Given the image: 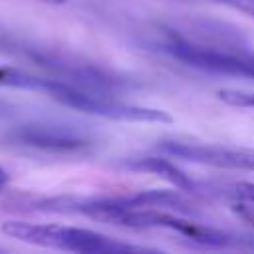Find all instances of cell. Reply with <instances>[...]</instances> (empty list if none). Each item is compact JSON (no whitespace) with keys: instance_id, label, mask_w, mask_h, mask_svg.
<instances>
[{"instance_id":"1","label":"cell","mask_w":254,"mask_h":254,"mask_svg":"<svg viewBox=\"0 0 254 254\" xmlns=\"http://www.w3.org/2000/svg\"><path fill=\"white\" fill-rule=\"evenodd\" d=\"M155 48L196 69L254 79V48L240 30L208 20L183 18L157 28Z\"/></svg>"},{"instance_id":"2","label":"cell","mask_w":254,"mask_h":254,"mask_svg":"<svg viewBox=\"0 0 254 254\" xmlns=\"http://www.w3.org/2000/svg\"><path fill=\"white\" fill-rule=\"evenodd\" d=\"M2 234L42 248L65 250V252H81V254H95V252H127V250H147L145 246H137L131 242H121L113 236L79 228L67 224H54V222H28L20 218H8L0 224Z\"/></svg>"},{"instance_id":"3","label":"cell","mask_w":254,"mask_h":254,"mask_svg":"<svg viewBox=\"0 0 254 254\" xmlns=\"http://www.w3.org/2000/svg\"><path fill=\"white\" fill-rule=\"evenodd\" d=\"M8 137L14 145H22L52 155H85L95 147L93 139L87 133L71 125H56V123L22 125L16 127Z\"/></svg>"},{"instance_id":"4","label":"cell","mask_w":254,"mask_h":254,"mask_svg":"<svg viewBox=\"0 0 254 254\" xmlns=\"http://www.w3.org/2000/svg\"><path fill=\"white\" fill-rule=\"evenodd\" d=\"M157 151L175 159L208 165L216 169L254 171V149L226 147V145L200 143V141H189V139H163L159 141Z\"/></svg>"},{"instance_id":"5","label":"cell","mask_w":254,"mask_h":254,"mask_svg":"<svg viewBox=\"0 0 254 254\" xmlns=\"http://www.w3.org/2000/svg\"><path fill=\"white\" fill-rule=\"evenodd\" d=\"M194 194L206 198H218L230 204V208L246 222L254 226V183H206L194 181Z\"/></svg>"},{"instance_id":"6","label":"cell","mask_w":254,"mask_h":254,"mask_svg":"<svg viewBox=\"0 0 254 254\" xmlns=\"http://www.w3.org/2000/svg\"><path fill=\"white\" fill-rule=\"evenodd\" d=\"M121 167L137 173H153L169 181L177 190H185L189 194H194V179H190L185 171H181L173 161L163 157H135L121 163Z\"/></svg>"},{"instance_id":"7","label":"cell","mask_w":254,"mask_h":254,"mask_svg":"<svg viewBox=\"0 0 254 254\" xmlns=\"http://www.w3.org/2000/svg\"><path fill=\"white\" fill-rule=\"evenodd\" d=\"M54 81H56V77H52V75H36V73H30V71L14 67V65H0V87L50 93Z\"/></svg>"},{"instance_id":"8","label":"cell","mask_w":254,"mask_h":254,"mask_svg":"<svg viewBox=\"0 0 254 254\" xmlns=\"http://www.w3.org/2000/svg\"><path fill=\"white\" fill-rule=\"evenodd\" d=\"M218 99H222L224 103L234 105V107H250V109H254V93H248V91L220 89L218 91Z\"/></svg>"},{"instance_id":"9","label":"cell","mask_w":254,"mask_h":254,"mask_svg":"<svg viewBox=\"0 0 254 254\" xmlns=\"http://www.w3.org/2000/svg\"><path fill=\"white\" fill-rule=\"evenodd\" d=\"M216 2H220V4H224L228 8H232V10H238V12L248 14V16L254 18V0H216Z\"/></svg>"},{"instance_id":"10","label":"cell","mask_w":254,"mask_h":254,"mask_svg":"<svg viewBox=\"0 0 254 254\" xmlns=\"http://www.w3.org/2000/svg\"><path fill=\"white\" fill-rule=\"evenodd\" d=\"M8 181H10V177H8V173L0 167V190H4L6 189V185H8Z\"/></svg>"},{"instance_id":"11","label":"cell","mask_w":254,"mask_h":254,"mask_svg":"<svg viewBox=\"0 0 254 254\" xmlns=\"http://www.w3.org/2000/svg\"><path fill=\"white\" fill-rule=\"evenodd\" d=\"M36 2H46V4H64L65 0H36Z\"/></svg>"}]
</instances>
